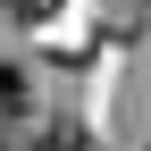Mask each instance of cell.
Listing matches in <instances>:
<instances>
[{
	"label": "cell",
	"mask_w": 151,
	"mask_h": 151,
	"mask_svg": "<svg viewBox=\"0 0 151 151\" xmlns=\"http://www.w3.org/2000/svg\"><path fill=\"white\" fill-rule=\"evenodd\" d=\"M25 101H34V76L0 50V118H25Z\"/></svg>",
	"instance_id": "6da1fadb"
},
{
	"label": "cell",
	"mask_w": 151,
	"mask_h": 151,
	"mask_svg": "<svg viewBox=\"0 0 151 151\" xmlns=\"http://www.w3.org/2000/svg\"><path fill=\"white\" fill-rule=\"evenodd\" d=\"M25 151H92V134H84V126H42Z\"/></svg>",
	"instance_id": "7a4b0ae2"
},
{
	"label": "cell",
	"mask_w": 151,
	"mask_h": 151,
	"mask_svg": "<svg viewBox=\"0 0 151 151\" xmlns=\"http://www.w3.org/2000/svg\"><path fill=\"white\" fill-rule=\"evenodd\" d=\"M0 9H9V17H17V25H42V17H50V9H59V0H0Z\"/></svg>",
	"instance_id": "3957f363"
},
{
	"label": "cell",
	"mask_w": 151,
	"mask_h": 151,
	"mask_svg": "<svg viewBox=\"0 0 151 151\" xmlns=\"http://www.w3.org/2000/svg\"><path fill=\"white\" fill-rule=\"evenodd\" d=\"M0 151H9V143H0Z\"/></svg>",
	"instance_id": "277c9868"
}]
</instances>
